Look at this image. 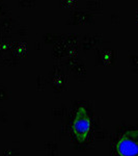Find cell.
Here are the masks:
<instances>
[{"mask_svg":"<svg viewBox=\"0 0 138 156\" xmlns=\"http://www.w3.org/2000/svg\"><path fill=\"white\" fill-rule=\"evenodd\" d=\"M90 129H91V121H90L88 112L85 107L80 106L77 109L73 121L72 131L78 142L83 143L88 137Z\"/></svg>","mask_w":138,"mask_h":156,"instance_id":"1","label":"cell"},{"mask_svg":"<svg viewBox=\"0 0 138 156\" xmlns=\"http://www.w3.org/2000/svg\"><path fill=\"white\" fill-rule=\"evenodd\" d=\"M115 149L119 156H138V142L132 135L131 130L119 137Z\"/></svg>","mask_w":138,"mask_h":156,"instance_id":"2","label":"cell"},{"mask_svg":"<svg viewBox=\"0 0 138 156\" xmlns=\"http://www.w3.org/2000/svg\"><path fill=\"white\" fill-rule=\"evenodd\" d=\"M131 133H132L133 136H134L135 140L138 142V130H131Z\"/></svg>","mask_w":138,"mask_h":156,"instance_id":"3","label":"cell"}]
</instances>
